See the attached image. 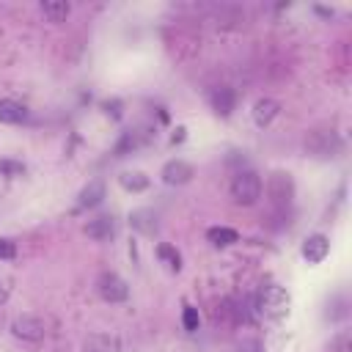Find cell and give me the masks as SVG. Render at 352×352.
<instances>
[{
    "label": "cell",
    "mask_w": 352,
    "mask_h": 352,
    "mask_svg": "<svg viewBox=\"0 0 352 352\" xmlns=\"http://www.w3.org/2000/svg\"><path fill=\"white\" fill-rule=\"evenodd\" d=\"M261 190H264L261 176H258L256 170H250V168L236 170L234 179H231V198H234V204H239V206H253V204H258Z\"/></svg>",
    "instance_id": "obj_3"
},
{
    "label": "cell",
    "mask_w": 352,
    "mask_h": 352,
    "mask_svg": "<svg viewBox=\"0 0 352 352\" xmlns=\"http://www.w3.org/2000/svg\"><path fill=\"white\" fill-rule=\"evenodd\" d=\"M302 143H305V151L311 157H316V160H333V157H338L344 151V138L333 126H316V129H311Z\"/></svg>",
    "instance_id": "obj_2"
},
{
    "label": "cell",
    "mask_w": 352,
    "mask_h": 352,
    "mask_svg": "<svg viewBox=\"0 0 352 352\" xmlns=\"http://www.w3.org/2000/svg\"><path fill=\"white\" fill-rule=\"evenodd\" d=\"M6 300H8V286H6L3 280H0V305H3Z\"/></svg>",
    "instance_id": "obj_26"
},
{
    "label": "cell",
    "mask_w": 352,
    "mask_h": 352,
    "mask_svg": "<svg viewBox=\"0 0 352 352\" xmlns=\"http://www.w3.org/2000/svg\"><path fill=\"white\" fill-rule=\"evenodd\" d=\"M11 336L25 344H38L47 336V322L38 314H22L11 322Z\"/></svg>",
    "instance_id": "obj_5"
},
{
    "label": "cell",
    "mask_w": 352,
    "mask_h": 352,
    "mask_svg": "<svg viewBox=\"0 0 352 352\" xmlns=\"http://www.w3.org/2000/svg\"><path fill=\"white\" fill-rule=\"evenodd\" d=\"M280 116V102H275V99H270V96H264V99H258L256 104H253V121H256V126H270L275 118Z\"/></svg>",
    "instance_id": "obj_12"
},
{
    "label": "cell",
    "mask_w": 352,
    "mask_h": 352,
    "mask_svg": "<svg viewBox=\"0 0 352 352\" xmlns=\"http://www.w3.org/2000/svg\"><path fill=\"white\" fill-rule=\"evenodd\" d=\"M28 118V107L16 99H0V124H22Z\"/></svg>",
    "instance_id": "obj_14"
},
{
    "label": "cell",
    "mask_w": 352,
    "mask_h": 352,
    "mask_svg": "<svg viewBox=\"0 0 352 352\" xmlns=\"http://www.w3.org/2000/svg\"><path fill=\"white\" fill-rule=\"evenodd\" d=\"M16 256V242L8 236H0V261H11Z\"/></svg>",
    "instance_id": "obj_22"
},
{
    "label": "cell",
    "mask_w": 352,
    "mask_h": 352,
    "mask_svg": "<svg viewBox=\"0 0 352 352\" xmlns=\"http://www.w3.org/2000/svg\"><path fill=\"white\" fill-rule=\"evenodd\" d=\"M267 195H270L272 209L280 212V214H286V209L294 201V182H292V176L283 173V170H275L270 176V182H267Z\"/></svg>",
    "instance_id": "obj_4"
},
{
    "label": "cell",
    "mask_w": 352,
    "mask_h": 352,
    "mask_svg": "<svg viewBox=\"0 0 352 352\" xmlns=\"http://www.w3.org/2000/svg\"><path fill=\"white\" fill-rule=\"evenodd\" d=\"M135 148H138V138H135V132H124L121 140L116 143L113 154H116V157H124L126 151H135Z\"/></svg>",
    "instance_id": "obj_21"
},
{
    "label": "cell",
    "mask_w": 352,
    "mask_h": 352,
    "mask_svg": "<svg viewBox=\"0 0 352 352\" xmlns=\"http://www.w3.org/2000/svg\"><path fill=\"white\" fill-rule=\"evenodd\" d=\"M82 352H121V341L110 333H94L85 338Z\"/></svg>",
    "instance_id": "obj_13"
},
{
    "label": "cell",
    "mask_w": 352,
    "mask_h": 352,
    "mask_svg": "<svg viewBox=\"0 0 352 352\" xmlns=\"http://www.w3.org/2000/svg\"><path fill=\"white\" fill-rule=\"evenodd\" d=\"M129 226H132L135 231L146 234V236H154V234H157V217H154V212H148V209L132 212V214H129Z\"/></svg>",
    "instance_id": "obj_15"
},
{
    "label": "cell",
    "mask_w": 352,
    "mask_h": 352,
    "mask_svg": "<svg viewBox=\"0 0 352 352\" xmlns=\"http://www.w3.org/2000/svg\"><path fill=\"white\" fill-rule=\"evenodd\" d=\"M289 305H292V297L283 286L278 283H264L253 300V311L258 319H267V322H278L289 314Z\"/></svg>",
    "instance_id": "obj_1"
},
{
    "label": "cell",
    "mask_w": 352,
    "mask_h": 352,
    "mask_svg": "<svg viewBox=\"0 0 352 352\" xmlns=\"http://www.w3.org/2000/svg\"><path fill=\"white\" fill-rule=\"evenodd\" d=\"M182 327H184L187 333H195V330L201 327L198 308H195V305H190V302H184V308H182Z\"/></svg>",
    "instance_id": "obj_20"
},
{
    "label": "cell",
    "mask_w": 352,
    "mask_h": 352,
    "mask_svg": "<svg viewBox=\"0 0 352 352\" xmlns=\"http://www.w3.org/2000/svg\"><path fill=\"white\" fill-rule=\"evenodd\" d=\"M96 292H99V297L104 302H124V300H129V286L116 272H102L96 278Z\"/></svg>",
    "instance_id": "obj_6"
},
{
    "label": "cell",
    "mask_w": 352,
    "mask_h": 352,
    "mask_svg": "<svg viewBox=\"0 0 352 352\" xmlns=\"http://www.w3.org/2000/svg\"><path fill=\"white\" fill-rule=\"evenodd\" d=\"M102 201H104V182H102V179H91V182H88V184L80 190L74 212H85V209H94V206H99Z\"/></svg>",
    "instance_id": "obj_9"
},
{
    "label": "cell",
    "mask_w": 352,
    "mask_h": 352,
    "mask_svg": "<svg viewBox=\"0 0 352 352\" xmlns=\"http://www.w3.org/2000/svg\"><path fill=\"white\" fill-rule=\"evenodd\" d=\"M209 104H212V110L217 116L228 118L234 113V107H236V91L231 85H217V88L209 91Z\"/></svg>",
    "instance_id": "obj_8"
},
{
    "label": "cell",
    "mask_w": 352,
    "mask_h": 352,
    "mask_svg": "<svg viewBox=\"0 0 352 352\" xmlns=\"http://www.w3.org/2000/svg\"><path fill=\"white\" fill-rule=\"evenodd\" d=\"M330 253V239L324 234H311L305 242H302V258L308 264H322Z\"/></svg>",
    "instance_id": "obj_10"
},
{
    "label": "cell",
    "mask_w": 352,
    "mask_h": 352,
    "mask_svg": "<svg viewBox=\"0 0 352 352\" xmlns=\"http://www.w3.org/2000/svg\"><path fill=\"white\" fill-rule=\"evenodd\" d=\"M330 352H349V338L346 336H341L336 344H333V349Z\"/></svg>",
    "instance_id": "obj_25"
},
{
    "label": "cell",
    "mask_w": 352,
    "mask_h": 352,
    "mask_svg": "<svg viewBox=\"0 0 352 352\" xmlns=\"http://www.w3.org/2000/svg\"><path fill=\"white\" fill-rule=\"evenodd\" d=\"M0 173H6V176H22L25 173V165L22 162H14V160H0Z\"/></svg>",
    "instance_id": "obj_23"
},
{
    "label": "cell",
    "mask_w": 352,
    "mask_h": 352,
    "mask_svg": "<svg viewBox=\"0 0 352 352\" xmlns=\"http://www.w3.org/2000/svg\"><path fill=\"white\" fill-rule=\"evenodd\" d=\"M239 352H264V344L258 338H245L239 344Z\"/></svg>",
    "instance_id": "obj_24"
},
{
    "label": "cell",
    "mask_w": 352,
    "mask_h": 352,
    "mask_svg": "<svg viewBox=\"0 0 352 352\" xmlns=\"http://www.w3.org/2000/svg\"><path fill=\"white\" fill-rule=\"evenodd\" d=\"M85 234L94 239V242H107L113 234H116V223L110 214H96L85 223Z\"/></svg>",
    "instance_id": "obj_11"
},
{
    "label": "cell",
    "mask_w": 352,
    "mask_h": 352,
    "mask_svg": "<svg viewBox=\"0 0 352 352\" xmlns=\"http://www.w3.org/2000/svg\"><path fill=\"white\" fill-rule=\"evenodd\" d=\"M157 258H160L170 272H179V270H182V253H179L173 245H168V242H160V245H157Z\"/></svg>",
    "instance_id": "obj_19"
},
{
    "label": "cell",
    "mask_w": 352,
    "mask_h": 352,
    "mask_svg": "<svg viewBox=\"0 0 352 352\" xmlns=\"http://www.w3.org/2000/svg\"><path fill=\"white\" fill-rule=\"evenodd\" d=\"M160 176H162V182H165L168 187H182V184H187V182L195 176V170H192V165L184 162V160H168V162L162 165Z\"/></svg>",
    "instance_id": "obj_7"
},
{
    "label": "cell",
    "mask_w": 352,
    "mask_h": 352,
    "mask_svg": "<svg viewBox=\"0 0 352 352\" xmlns=\"http://www.w3.org/2000/svg\"><path fill=\"white\" fill-rule=\"evenodd\" d=\"M118 184L126 192H143V190H148V176L143 170H124L118 176Z\"/></svg>",
    "instance_id": "obj_18"
},
{
    "label": "cell",
    "mask_w": 352,
    "mask_h": 352,
    "mask_svg": "<svg viewBox=\"0 0 352 352\" xmlns=\"http://www.w3.org/2000/svg\"><path fill=\"white\" fill-rule=\"evenodd\" d=\"M206 239L214 248H228V245L239 242V234L234 228H228V226H212V228H206Z\"/></svg>",
    "instance_id": "obj_17"
},
{
    "label": "cell",
    "mask_w": 352,
    "mask_h": 352,
    "mask_svg": "<svg viewBox=\"0 0 352 352\" xmlns=\"http://www.w3.org/2000/svg\"><path fill=\"white\" fill-rule=\"evenodd\" d=\"M38 11L44 14V19H47V22H66V16H69L72 6H69V3H63V0H44V3L38 6Z\"/></svg>",
    "instance_id": "obj_16"
}]
</instances>
